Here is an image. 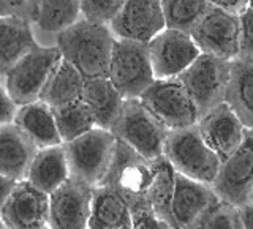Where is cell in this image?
<instances>
[{
	"instance_id": "cell-1",
	"label": "cell",
	"mask_w": 253,
	"mask_h": 229,
	"mask_svg": "<svg viewBox=\"0 0 253 229\" xmlns=\"http://www.w3.org/2000/svg\"><path fill=\"white\" fill-rule=\"evenodd\" d=\"M114 34L108 24L79 18L55 35L54 44L84 79L108 77Z\"/></svg>"
},
{
	"instance_id": "cell-2",
	"label": "cell",
	"mask_w": 253,
	"mask_h": 229,
	"mask_svg": "<svg viewBox=\"0 0 253 229\" xmlns=\"http://www.w3.org/2000/svg\"><path fill=\"white\" fill-rule=\"evenodd\" d=\"M154 160L142 156L117 139L113 161L101 185L113 188L131 210L149 209L147 196L155 174Z\"/></svg>"
},
{
	"instance_id": "cell-3",
	"label": "cell",
	"mask_w": 253,
	"mask_h": 229,
	"mask_svg": "<svg viewBox=\"0 0 253 229\" xmlns=\"http://www.w3.org/2000/svg\"><path fill=\"white\" fill-rule=\"evenodd\" d=\"M163 155L176 171V174L212 185L217 179L221 160L206 144L198 125L182 130L168 131Z\"/></svg>"
},
{
	"instance_id": "cell-4",
	"label": "cell",
	"mask_w": 253,
	"mask_h": 229,
	"mask_svg": "<svg viewBox=\"0 0 253 229\" xmlns=\"http://www.w3.org/2000/svg\"><path fill=\"white\" fill-rule=\"evenodd\" d=\"M116 136L95 126L73 141L62 142L70 166V176L92 187L101 185L113 161Z\"/></svg>"
},
{
	"instance_id": "cell-5",
	"label": "cell",
	"mask_w": 253,
	"mask_h": 229,
	"mask_svg": "<svg viewBox=\"0 0 253 229\" xmlns=\"http://www.w3.org/2000/svg\"><path fill=\"white\" fill-rule=\"evenodd\" d=\"M109 131L116 139L150 160L163 155L165 141L168 136V130L139 98L124 100L121 113Z\"/></svg>"
},
{
	"instance_id": "cell-6",
	"label": "cell",
	"mask_w": 253,
	"mask_h": 229,
	"mask_svg": "<svg viewBox=\"0 0 253 229\" xmlns=\"http://www.w3.org/2000/svg\"><path fill=\"white\" fill-rule=\"evenodd\" d=\"M62 59L55 44H38L2 75V82L18 106L40 100L43 87Z\"/></svg>"
},
{
	"instance_id": "cell-7",
	"label": "cell",
	"mask_w": 253,
	"mask_h": 229,
	"mask_svg": "<svg viewBox=\"0 0 253 229\" xmlns=\"http://www.w3.org/2000/svg\"><path fill=\"white\" fill-rule=\"evenodd\" d=\"M108 77L124 100L139 98L142 92L155 81L147 43L116 38Z\"/></svg>"
},
{
	"instance_id": "cell-8",
	"label": "cell",
	"mask_w": 253,
	"mask_h": 229,
	"mask_svg": "<svg viewBox=\"0 0 253 229\" xmlns=\"http://www.w3.org/2000/svg\"><path fill=\"white\" fill-rule=\"evenodd\" d=\"M168 131L196 125L200 113L179 77L155 79L139 97Z\"/></svg>"
},
{
	"instance_id": "cell-9",
	"label": "cell",
	"mask_w": 253,
	"mask_h": 229,
	"mask_svg": "<svg viewBox=\"0 0 253 229\" xmlns=\"http://www.w3.org/2000/svg\"><path fill=\"white\" fill-rule=\"evenodd\" d=\"M229 70L231 62L209 54H200V57L179 76L180 82L192 97L200 117L225 101Z\"/></svg>"
},
{
	"instance_id": "cell-10",
	"label": "cell",
	"mask_w": 253,
	"mask_h": 229,
	"mask_svg": "<svg viewBox=\"0 0 253 229\" xmlns=\"http://www.w3.org/2000/svg\"><path fill=\"white\" fill-rule=\"evenodd\" d=\"M190 35L201 54L228 62L241 57V21L237 14L211 5Z\"/></svg>"
},
{
	"instance_id": "cell-11",
	"label": "cell",
	"mask_w": 253,
	"mask_h": 229,
	"mask_svg": "<svg viewBox=\"0 0 253 229\" xmlns=\"http://www.w3.org/2000/svg\"><path fill=\"white\" fill-rule=\"evenodd\" d=\"M212 188L221 201L236 207L249 202L253 193V130L245 131L241 146L221 161Z\"/></svg>"
},
{
	"instance_id": "cell-12",
	"label": "cell",
	"mask_w": 253,
	"mask_h": 229,
	"mask_svg": "<svg viewBox=\"0 0 253 229\" xmlns=\"http://www.w3.org/2000/svg\"><path fill=\"white\" fill-rule=\"evenodd\" d=\"M147 49L155 79L179 77L201 54L192 35L171 27L150 39Z\"/></svg>"
},
{
	"instance_id": "cell-13",
	"label": "cell",
	"mask_w": 253,
	"mask_h": 229,
	"mask_svg": "<svg viewBox=\"0 0 253 229\" xmlns=\"http://www.w3.org/2000/svg\"><path fill=\"white\" fill-rule=\"evenodd\" d=\"M93 187L70 177L49 194L51 229H87L90 217Z\"/></svg>"
},
{
	"instance_id": "cell-14",
	"label": "cell",
	"mask_w": 253,
	"mask_h": 229,
	"mask_svg": "<svg viewBox=\"0 0 253 229\" xmlns=\"http://www.w3.org/2000/svg\"><path fill=\"white\" fill-rule=\"evenodd\" d=\"M0 218L10 229H42L49 218V194L27 179L16 182L0 210Z\"/></svg>"
},
{
	"instance_id": "cell-15",
	"label": "cell",
	"mask_w": 253,
	"mask_h": 229,
	"mask_svg": "<svg viewBox=\"0 0 253 229\" xmlns=\"http://www.w3.org/2000/svg\"><path fill=\"white\" fill-rule=\"evenodd\" d=\"M109 27L116 38L149 43L166 27L162 0H125Z\"/></svg>"
},
{
	"instance_id": "cell-16",
	"label": "cell",
	"mask_w": 253,
	"mask_h": 229,
	"mask_svg": "<svg viewBox=\"0 0 253 229\" xmlns=\"http://www.w3.org/2000/svg\"><path fill=\"white\" fill-rule=\"evenodd\" d=\"M196 125L206 144L217 153L221 161L241 146L247 131L242 120L226 101L203 114Z\"/></svg>"
},
{
	"instance_id": "cell-17",
	"label": "cell",
	"mask_w": 253,
	"mask_h": 229,
	"mask_svg": "<svg viewBox=\"0 0 253 229\" xmlns=\"http://www.w3.org/2000/svg\"><path fill=\"white\" fill-rule=\"evenodd\" d=\"M220 197L212 185L177 174L171 201V221L174 229H190L198 218Z\"/></svg>"
},
{
	"instance_id": "cell-18",
	"label": "cell",
	"mask_w": 253,
	"mask_h": 229,
	"mask_svg": "<svg viewBox=\"0 0 253 229\" xmlns=\"http://www.w3.org/2000/svg\"><path fill=\"white\" fill-rule=\"evenodd\" d=\"M37 146L14 123L0 125V174L24 180L37 153Z\"/></svg>"
},
{
	"instance_id": "cell-19",
	"label": "cell",
	"mask_w": 253,
	"mask_h": 229,
	"mask_svg": "<svg viewBox=\"0 0 253 229\" xmlns=\"http://www.w3.org/2000/svg\"><path fill=\"white\" fill-rule=\"evenodd\" d=\"M40 43L34 24L18 16H0V75H5Z\"/></svg>"
},
{
	"instance_id": "cell-20",
	"label": "cell",
	"mask_w": 253,
	"mask_h": 229,
	"mask_svg": "<svg viewBox=\"0 0 253 229\" xmlns=\"http://www.w3.org/2000/svg\"><path fill=\"white\" fill-rule=\"evenodd\" d=\"M13 123L34 142L37 149L62 144L57 125H55L54 109L40 100L19 106Z\"/></svg>"
},
{
	"instance_id": "cell-21",
	"label": "cell",
	"mask_w": 253,
	"mask_h": 229,
	"mask_svg": "<svg viewBox=\"0 0 253 229\" xmlns=\"http://www.w3.org/2000/svg\"><path fill=\"white\" fill-rule=\"evenodd\" d=\"M70 177V166L62 144L38 149L26 176L32 185L46 194H51Z\"/></svg>"
},
{
	"instance_id": "cell-22",
	"label": "cell",
	"mask_w": 253,
	"mask_h": 229,
	"mask_svg": "<svg viewBox=\"0 0 253 229\" xmlns=\"http://www.w3.org/2000/svg\"><path fill=\"white\" fill-rule=\"evenodd\" d=\"M81 100L90 109L98 128L111 130L124 105V97L109 77L84 79Z\"/></svg>"
},
{
	"instance_id": "cell-23",
	"label": "cell",
	"mask_w": 253,
	"mask_h": 229,
	"mask_svg": "<svg viewBox=\"0 0 253 229\" xmlns=\"http://www.w3.org/2000/svg\"><path fill=\"white\" fill-rule=\"evenodd\" d=\"M225 101L247 130H253V60L237 57L231 60Z\"/></svg>"
},
{
	"instance_id": "cell-24",
	"label": "cell",
	"mask_w": 253,
	"mask_h": 229,
	"mask_svg": "<svg viewBox=\"0 0 253 229\" xmlns=\"http://www.w3.org/2000/svg\"><path fill=\"white\" fill-rule=\"evenodd\" d=\"M131 226V209L108 185L93 187L87 229H124Z\"/></svg>"
},
{
	"instance_id": "cell-25",
	"label": "cell",
	"mask_w": 253,
	"mask_h": 229,
	"mask_svg": "<svg viewBox=\"0 0 253 229\" xmlns=\"http://www.w3.org/2000/svg\"><path fill=\"white\" fill-rule=\"evenodd\" d=\"M84 77L67 59H60L40 95V101L57 108L81 98Z\"/></svg>"
},
{
	"instance_id": "cell-26",
	"label": "cell",
	"mask_w": 253,
	"mask_h": 229,
	"mask_svg": "<svg viewBox=\"0 0 253 229\" xmlns=\"http://www.w3.org/2000/svg\"><path fill=\"white\" fill-rule=\"evenodd\" d=\"M154 163H155V174H154L152 187L149 190L147 205L157 217L165 220L166 223H169L172 228L171 201H172V194H174V187H176L177 174L165 155L157 156Z\"/></svg>"
},
{
	"instance_id": "cell-27",
	"label": "cell",
	"mask_w": 253,
	"mask_h": 229,
	"mask_svg": "<svg viewBox=\"0 0 253 229\" xmlns=\"http://www.w3.org/2000/svg\"><path fill=\"white\" fill-rule=\"evenodd\" d=\"M37 8L38 14L34 30L54 37V39L60 30L81 18L79 0H37Z\"/></svg>"
},
{
	"instance_id": "cell-28",
	"label": "cell",
	"mask_w": 253,
	"mask_h": 229,
	"mask_svg": "<svg viewBox=\"0 0 253 229\" xmlns=\"http://www.w3.org/2000/svg\"><path fill=\"white\" fill-rule=\"evenodd\" d=\"M52 109L62 142L73 141L97 126L90 109L81 98Z\"/></svg>"
},
{
	"instance_id": "cell-29",
	"label": "cell",
	"mask_w": 253,
	"mask_h": 229,
	"mask_svg": "<svg viewBox=\"0 0 253 229\" xmlns=\"http://www.w3.org/2000/svg\"><path fill=\"white\" fill-rule=\"evenodd\" d=\"M166 27L190 32L209 10V0H163Z\"/></svg>"
},
{
	"instance_id": "cell-30",
	"label": "cell",
	"mask_w": 253,
	"mask_h": 229,
	"mask_svg": "<svg viewBox=\"0 0 253 229\" xmlns=\"http://www.w3.org/2000/svg\"><path fill=\"white\" fill-rule=\"evenodd\" d=\"M190 229H244L239 207L218 199Z\"/></svg>"
},
{
	"instance_id": "cell-31",
	"label": "cell",
	"mask_w": 253,
	"mask_h": 229,
	"mask_svg": "<svg viewBox=\"0 0 253 229\" xmlns=\"http://www.w3.org/2000/svg\"><path fill=\"white\" fill-rule=\"evenodd\" d=\"M124 3L125 0H79V11L81 18L109 26Z\"/></svg>"
},
{
	"instance_id": "cell-32",
	"label": "cell",
	"mask_w": 253,
	"mask_h": 229,
	"mask_svg": "<svg viewBox=\"0 0 253 229\" xmlns=\"http://www.w3.org/2000/svg\"><path fill=\"white\" fill-rule=\"evenodd\" d=\"M37 14V0H0V16H18L35 24Z\"/></svg>"
},
{
	"instance_id": "cell-33",
	"label": "cell",
	"mask_w": 253,
	"mask_h": 229,
	"mask_svg": "<svg viewBox=\"0 0 253 229\" xmlns=\"http://www.w3.org/2000/svg\"><path fill=\"white\" fill-rule=\"evenodd\" d=\"M241 21V57L253 60V6H249L242 14Z\"/></svg>"
},
{
	"instance_id": "cell-34",
	"label": "cell",
	"mask_w": 253,
	"mask_h": 229,
	"mask_svg": "<svg viewBox=\"0 0 253 229\" xmlns=\"http://www.w3.org/2000/svg\"><path fill=\"white\" fill-rule=\"evenodd\" d=\"M131 228L133 229H172L169 223L157 217L150 209L131 210Z\"/></svg>"
},
{
	"instance_id": "cell-35",
	"label": "cell",
	"mask_w": 253,
	"mask_h": 229,
	"mask_svg": "<svg viewBox=\"0 0 253 229\" xmlns=\"http://www.w3.org/2000/svg\"><path fill=\"white\" fill-rule=\"evenodd\" d=\"M18 105L11 100L10 93L6 92L3 82L0 81V125H8L14 122L16 113H18Z\"/></svg>"
},
{
	"instance_id": "cell-36",
	"label": "cell",
	"mask_w": 253,
	"mask_h": 229,
	"mask_svg": "<svg viewBox=\"0 0 253 229\" xmlns=\"http://www.w3.org/2000/svg\"><path fill=\"white\" fill-rule=\"evenodd\" d=\"M209 3L212 6H217L220 10H225L237 16L242 14L250 6L249 0H209Z\"/></svg>"
},
{
	"instance_id": "cell-37",
	"label": "cell",
	"mask_w": 253,
	"mask_h": 229,
	"mask_svg": "<svg viewBox=\"0 0 253 229\" xmlns=\"http://www.w3.org/2000/svg\"><path fill=\"white\" fill-rule=\"evenodd\" d=\"M14 185H16V180H13L10 177H5L3 174H0V210H2L3 204L8 199V196H10Z\"/></svg>"
},
{
	"instance_id": "cell-38",
	"label": "cell",
	"mask_w": 253,
	"mask_h": 229,
	"mask_svg": "<svg viewBox=\"0 0 253 229\" xmlns=\"http://www.w3.org/2000/svg\"><path fill=\"white\" fill-rule=\"evenodd\" d=\"M239 215L244 229H253V204L247 202L239 207Z\"/></svg>"
},
{
	"instance_id": "cell-39",
	"label": "cell",
	"mask_w": 253,
	"mask_h": 229,
	"mask_svg": "<svg viewBox=\"0 0 253 229\" xmlns=\"http://www.w3.org/2000/svg\"><path fill=\"white\" fill-rule=\"evenodd\" d=\"M0 229H10V228H8V226L5 225V221H3L2 218H0Z\"/></svg>"
},
{
	"instance_id": "cell-40",
	"label": "cell",
	"mask_w": 253,
	"mask_h": 229,
	"mask_svg": "<svg viewBox=\"0 0 253 229\" xmlns=\"http://www.w3.org/2000/svg\"><path fill=\"white\" fill-rule=\"evenodd\" d=\"M249 202H252V204H253V193H252V196H250V199H249Z\"/></svg>"
},
{
	"instance_id": "cell-41",
	"label": "cell",
	"mask_w": 253,
	"mask_h": 229,
	"mask_svg": "<svg viewBox=\"0 0 253 229\" xmlns=\"http://www.w3.org/2000/svg\"><path fill=\"white\" fill-rule=\"evenodd\" d=\"M249 5H250V6H253V0H249Z\"/></svg>"
},
{
	"instance_id": "cell-42",
	"label": "cell",
	"mask_w": 253,
	"mask_h": 229,
	"mask_svg": "<svg viewBox=\"0 0 253 229\" xmlns=\"http://www.w3.org/2000/svg\"><path fill=\"white\" fill-rule=\"evenodd\" d=\"M124 229H133L131 226H126V228H124Z\"/></svg>"
},
{
	"instance_id": "cell-43",
	"label": "cell",
	"mask_w": 253,
	"mask_h": 229,
	"mask_svg": "<svg viewBox=\"0 0 253 229\" xmlns=\"http://www.w3.org/2000/svg\"><path fill=\"white\" fill-rule=\"evenodd\" d=\"M42 229H51L49 226H44V228H42Z\"/></svg>"
},
{
	"instance_id": "cell-44",
	"label": "cell",
	"mask_w": 253,
	"mask_h": 229,
	"mask_svg": "<svg viewBox=\"0 0 253 229\" xmlns=\"http://www.w3.org/2000/svg\"><path fill=\"white\" fill-rule=\"evenodd\" d=\"M0 81H2V75H0Z\"/></svg>"
},
{
	"instance_id": "cell-45",
	"label": "cell",
	"mask_w": 253,
	"mask_h": 229,
	"mask_svg": "<svg viewBox=\"0 0 253 229\" xmlns=\"http://www.w3.org/2000/svg\"><path fill=\"white\" fill-rule=\"evenodd\" d=\"M162 2H163V0H162Z\"/></svg>"
}]
</instances>
